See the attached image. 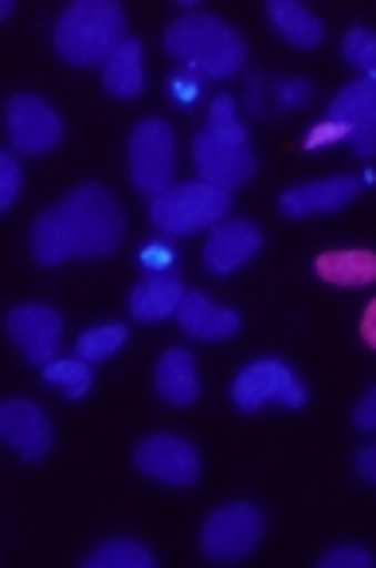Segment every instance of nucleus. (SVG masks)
Here are the masks:
<instances>
[{
  "mask_svg": "<svg viewBox=\"0 0 376 568\" xmlns=\"http://www.w3.org/2000/svg\"><path fill=\"white\" fill-rule=\"evenodd\" d=\"M122 204L102 184H79L75 193L43 209L32 224V260L59 267L68 260H106L122 243Z\"/></svg>",
  "mask_w": 376,
  "mask_h": 568,
  "instance_id": "1",
  "label": "nucleus"
},
{
  "mask_svg": "<svg viewBox=\"0 0 376 568\" xmlns=\"http://www.w3.org/2000/svg\"><path fill=\"white\" fill-rule=\"evenodd\" d=\"M55 51L71 68H94L106 63L125 40V9L114 0H75L55 20Z\"/></svg>",
  "mask_w": 376,
  "mask_h": 568,
  "instance_id": "2",
  "label": "nucleus"
},
{
  "mask_svg": "<svg viewBox=\"0 0 376 568\" xmlns=\"http://www.w3.org/2000/svg\"><path fill=\"white\" fill-rule=\"evenodd\" d=\"M165 51L181 59L184 68H196L204 75L232 79L247 63V43L227 20L209 12H184L181 20L165 28Z\"/></svg>",
  "mask_w": 376,
  "mask_h": 568,
  "instance_id": "3",
  "label": "nucleus"
},
{
  "mask_svg": "<svg viewBox=\"0 0 376 568\" xmlns=\"http://www.w3.org/2000/svg\"><path fill=\"white\" fill-rule=\"evenodd\" d=\"M227 212H232V193L204 181L173 184L150 201V220L161 235H193L201 227H216L224 224Z\"/></svg>",
  "mask_w": 376,
  "mask_h": 568,
  "instance_id": "4",
  "label": "nucleus"
},
{
  "mask_svg": "<svg viewBox=\"0 0 376 568\" xmlns=\"http://www.w3.org/2000/svg\"><path fill=\"white\" fill-rule=\"evenodd\" d=\"M125 161H130V181L138 193L161 196L173 189V169H176V134L165 118H142L130 130L125 142Z\"/></svg>",
  "mask_w": 376,
  "mask_h": 568,
  "instance_id": "5",
  "label": "nucleus"
},
{
  "mask_svg": "<svg viewBox=\"0 0 376 568\" xmlns=\"http://www.w3.org/2000/svg\"><path fill=\"white\" fill-rule=\"evenodd\" d=\"M263 541V510L255 501H227L209 514L201 529V549L216 565H235Z\"/></svg>",
  "mask_w": 376,
  "mask_h": 568,
  "instance_id": "6",
  "label": "nucleus"
},
{
  "mask_svg": "<svg viewBox=\"0 0 376 568\" xmlns=\"http://www.w3.org/2000/svg\"><path fill=\"white\" fill-rule=\"evenodd\" d=\"M267 400H278L283 408L298 412L306 404V385L298 381L286 361H275V357H263V361H251L235 373L232 381V404L240 412H260Z\"/></svg>",
  "mask_w": 376,
  "mask_h": 568,
  "instance_id": "7",
  "label": "nucleus"
},
{
  "mask_svg": "<svg viewBox=\"0 0 376 568\" xmlns=\"http://www.w3.org/2000/svg\"><path fill=\"white\" fill-rule=\"evenodd\" d=\"M4 125H9L12 150L28 158H40L63 142V118L40 94H12L4 106Z\"/></svg>",
  "mask_w": 376,
  "mask_h": 568,
  "instance_id": "8",
  "label": "nucleus"
},
{
  "mask_svg": "<svg viewBox=\"0 0 376 568\" xmlns=\"http://www.w3.org/2000/svg\"><path fill=\"white\" fill-rule=\"evenodd\" d=\"M4 329L17 342V349L24 353V361L32 365H51L63 345V314L48 302H24V306H12Z\"/></svg>",
  "mask_w": 376,
  "mask_h": 568,
  "instance_id": "9",
  "label": "nucleus"
},
{
  "mask_svg": "<svg viewBox=\"0 0 376 568\" xmlns=\"http://www.w3.org/2000/svg\"><path fill=\"white\" fill-rule=\"evenodd\" d=\"M134 463L145 478L165 486H193L201 478V455L181 435H150L134 452Z\"/></svg>",
  "mask_w": 376,
  "mask_h": 568,
  "instance_id": "10",
  "label": "nucleus"
},
{
  "mask_svg": "<svg viewBox=\"0 0 376 568\" xmlns=\"http://www.w3.org/2000/svg\"><path fill=\"white\" fill-rule=\"evenodd\" d=\"M193 161L201 181L216 184L224 193H235V189H243L255 176V153H251V145H227L212 130H201L193 138Z\"/></svg>",
  "mask_w": 376,
  "mask_h": 568,
  "instance_id": "11",
  "label": "nucleus"
},
{
  "mask_svg": "<svg viewBox=\"0 0 376 568\" xmlns=\"http://www.w3.org/2000/svg\"><path fill=\"white\" fill-rule=\"evenodd\" d=\"M326 118L349 125V150L357 158H376V79L360 75L357 83L342 87L329 99Z\"/></svg>",
  "mask_w": 376,
  "mask_h": 568,
  "instance_id": "12",
  "label": "nucleus"
},
{
  "mask_svg": "<svg viewBox=\"0 0 376 568\" xmlns=\"http://www.w3.org/2000/svg\"><path fill=\"white\" fill-rule=\"evenodd\" d=\"M0 435L4 444L28 463H40L51 452V424L40 404L32 400H4L0 404Z\"/></svg>",
  "mask_w": 376,
  "mask_h": 568,
  "instance_id": "13",
  "label": "nucleus"
},
{
  "mask_svg": "<svg viewBox=\"0 0 376 568\" xmlns=\"http://www.w3.org/2000/svg\"><path fill=\"white\" fill-rule=\"evenodd\" d=\"M263 247L260 224L251 220H224V224L212 227L209 243H204V267L212 275H232L243 263H251Z\"/></svg>",
  "mask_w": 376,
  "mask_h": 568,
  "instance_id": "14",
  "label": "nucleus"
},
{
  "mask_svg": "<svg viewBox=\"0 0 376 568\" xmlns=\"http://www.w3.org/2000/svg\"><path fill=\"white\" fill-rule=\"evenodd\" d=\"M357 193H360V176H326V181H306L278 193V209L291 220L322 216V212H337L345 204H353Z\"/></svg>",
  "mask_w": 376,
  "mask_h": 568,
  "instance_id": "15",
  "label": "nucleus"
},
{
  "mask_svg": "<svg viewBox=\"0 0 376 568\" xmlns=\"http://www.w3.org/2000/svg\"><path fill=\"white\" fill-rule=\"evenodd\" d=\"M176 322H181L184 334L196 337V342H227V337L240 334V310L216 306V302L201 291H184Z\"/></svg>",
  "mask_w": 376,
  "mask_h": 568,
  "instance_id": "16",
  "label": "nucleus"
},
{
  "mask_svg": "<svg viewBox=\"0 0 376 568\" xmlns=\"http://www.w3.org/2000/svg\"><path fill=\"white\" fill-rule=\"evenodd\" d=\"M153 388L165 404L184 408L201 396V373H196V357L189 349H165L157 361V373H153Z\"/></svg>",
  "mask_w": 376,
  "mask_h": 568,
  "instance_id": "17",
  "label": "nucleus"
},
{
  "mask_svg": "<svg viewBox=\"0 0 376 568\" xmlns=\"http://www.w3.org/2000/svg\"><path fill=\"white\" fill-rule=\"evenodd\" d=\"M314 275L329 286H345V291H357V286L376 283V251L368 247H345V251H322L314 260Z\"/></svg>",
  "mask_w": 376,
  "mask_h": 568,
  "instance_id": "18",
  "label": "nucleus"
},
{
  "mask_svg": "<svg viewBox=\"0 0 376 568\" xmlns=\"http://www.w3.org/2000/svg\"><path fill=\"white\" fill-rule=\"evenodd\" d=\"M181 298H184V286L169 275H153L145 283H138L130 291V318L145 322H165V318H176V310H181Z\"/></svg>",
  "mask_w": 376,
  "mask_h": 568,
  "instance_id": "19",
  "label": "nucleus"
},
{
  "mask_svg": "<svg viewBox=\"0 0 376 568\" xmlns=\"http://www.w3.org/2000/svg\"><path fill=\"white\" fill-rule=\"evenodd\" d=\"M102 87L114 99H138L145 91V68H142V43L130 36L114 55L102 63Z\"/></svg>",
  "mask_w": 376,
  "mask_h": 568,
  "instance_id": "20",
  "label": "nucleus"
},
{
  "mask_svg": "<svg viewBox=\"0 0 376 568\" xmlns=\"http://www.w3.org/2000/svg\"><path fill=\"white\" fill-rule=\"evenodd\" d=\"M267 17H271V24H275V32L283 36L286 43H294V48H318V43L326 40L322 20L314 17L306 4H298V0H267Z\"/></svg>",
  "mask_w": 376,
  "mask_h": 568,
  "instance_id": "21",
  "label": "nucleus"
},
{
  "mask_svg": "<svg viewBox=\"0 0 376 568\" xmlns=\"http://www.w3.org/2000/svg\"><path fill=\"white\" fill-rule=\"evenodd\" d=\"M157 557L134 537H110L83 557V568H153Z\"/></svg>",
  "mask_w": 376,
  "mask_h": 568,
  "instance_id": "22",
  "label": "nucleus"
},
{
  "mask_svg": "<svg viewBox=\"0 0 376 568\" xmlns=\"http://www.w3.org/2000/svg\"><path fill=\"white\" fill-rule=\"evenodd\" d=\"M43 385L59 388L68 400H83V396L91 393V365H87L83 357H75V361L55 357L51 365H43Z\"/></svg>",
  "mask_w": 376,
  "mask_h": 568,
  "instance_id": "23",
  "label": "nucleus"
},
{
  "mask_svg": "<svg viewBox=\"0 0 376 568\" xmlns=\"http://www.w3.org/2000/svg\"><path fill=\"white\" fill-rule=\"evenodd\" d=\"M125 342H130V329H125L122 322H114V326H94V329H87V334H79L75 353L87 365H99V361L114 357Z\"/></svg>",
  "mask_w": 376,
  "mask_h": 568,
  "instance_id": "24",
  "label": "nucleus"
},
{
  "mask_svg": "<svg viewBox=\"0 0 376 568\" xmlns=\"http://www.w3.org/2000/svg\"><path fill=\"white\" fill-rule=\"evenodd\" d=\"M342 55L345 63H353L357 71H365V79H376V32L368 28H349L342 40Z\"/></svg>",
  "mask_w": 376,
  "mask_h": 568,
  "instance_id": "25",
  "label": "nucleus"
},
{
  "mask_svg": "<svg viewBox=\"0 0 376 568\" xmlns=\"http://www.w3.org/2000/svg\"><path fill=\"white\" fill-rule=\"evenodd\" d=\"M212 134L227 145H247V130H243V122H235V102L227 94L212 102Z\"/></svg>",
  "mask_w": 376,
  "mask_h": 568,
  "instance_id": "26",
  "label": "nucleus"
},
{
  "mask_svg": "<svg viewBox=\"0 0 376 568\" xmlns=\"http://www.w3.org/2000/svg\"><path fill=\"white\" fill-rule=\"evenodd\" d=\"M376 552L365 549V545H337V549L322 552L318 568H373Z\"/></svg>",
  "mask_w": 376,
  "mask_h": 568,
  "instance_id": "27",
  "label": "nucleus"
},
{
  "mask_svg": "<svg viewBox=\"0 0 376 568\" xmlns=\"http://www.w3.org/2000/svg\"><path fill=\"white\" fill-rule=\"evenodd\" d=\"M20 181H24V173H20L17 153H0V209H12V204H17Z\"/></svg>",
  "mask_w": 376,
  "mask_h": 568,
  "instance_id": "28",
  "label": "nucleus"
},
{
  "mask_svg": "<svg viewBox=\"0 0 376 568\" xmlns=\"http://www.w3.org/2000/svg\"><path fill=\"white\" fill-rule=\"evenodd\" d=\"M334 142H349V125L322 118V122L306 134V142L302 145H306V150H326V145H334Z\"/></svg>",
  "mask_w": 376,
  "mask_h": 568,
  "instance_id": "29",
  "label": "nucleus"
},
{
  "mask_svg": "<svg viewBox=\"0 0 376 568\" xmlns=\"http://www.w3.org/2000/svg\"><path fill=\"white\" fill-rule=\"evenodd\" d=\"M309 79H283V83H275V110H298L302 102L309 99Z\"/></svg>",
  "mask_w": 376,
  "mask_h": 568,
  "instance_id": "30",
  "label": "nucleus"
},
{
  "mask_svg": "<svg viewBox=\"0 0 376 568\" xmlns=\"http://www.w3.org/2000/svg\"><path fill=\"white\" fill-rule=\"evenodd\" d=\"M353 427H360V432H376V385L368 388V393L357 400V408H353Z\"/></svg>",
  "mask_w": 376,
  "mask_h": 568,
  "instance_id": "31",
  "label": "nucleus"
},
{
  "mask_svg": "<svg viewBox=\"0 0 376 568\" xmlns=\"http://www.w3.org/2000/svg\"><path fill=\"white\" fill-rule=\"evenodd\" d=\"M353 470H357V478H360V483L376 486V444L360 447V452L353 455Z\"/></svg>",
  "mask_w": 376,
  "mask_h": 568,
  "instance_id": "32",
  "label": "nucleus"
},
{
  "mask_svg": "<svg viewBox=\"0 0 376 568\" xmlns=\"http://www.w3.org/2000/svg\"><path fill=\"white\" fill-rule=\"evenodd\" d=\"M142 263H145V267H153V271H161V267H169V263H173V251H169L165 243H150V247H142Z\"/></svg>",
  "mask_w": 376,
  "mask_h": 568,
  "instance_id": "33",
  "label": "nucleus"
},
{
  "mask_svg": "<svg viewBox=\"0 0 376 568\" xmlns=\"http://www.w3.org/2000/svg\"><path fill=\"white\" fill-rule=\"evenodd\" d=\"M360 337H365L368 349H376V298L365 306V318H360Z\"/></svg>",
  "mask_w": 376,
  "mask_h": 568,
  "instance_id": "34",
  "label": "nucleus"
},
{
  "mask_svg": "<svg viewBox=\"0 0 376 568\" xmlns=\"http://www.w3.org/2000/svg\"><path fill=\"white\" fill-rule=\"evenodd\" d=\"M173 94H176V102H181V106H193V102H196V83H193V79L176 75L173 79Z\"/></svg>",
  "mask_w": 376,
  "mask_h": 568,
  "instance_id": "35",
  "label": "nucleus"
}]
</instances>
